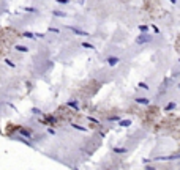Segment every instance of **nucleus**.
Listing matches in <instances>:
<instances>
[{"label": "nucleus", "mask_w": 180, "mask_h": 170, "mask_svg": "<svg viewBox=\"0 0 180 170\" xmlns=\"http://www.w3.org/2000/svg\"><path fill=\"white\" fill-rule=\"evenodd\" d=\"M49 30H51V32H52V33H59V28H52V27H51V28H49Z\"/></svg>", "instance_id": "obj_23"}, {"label": "nucleus", "mask_w": 180, "mask_h": 170, "mask_svg": "<svg viewBox=\"0 0 180 170\" xmlns=\"http://www.w3.org/2000/svg\"><path fill=\"white\" fill-rule=\"evenodd\" d=\"M90 121H93V123H100V121L96 120V118H93V117H90Z\"/></svg>", "instance_id": "obj_24"}, {"label": "nucleus", "mask_w": 180, "mask_h": 170, "mask_svg": "<svg viewBox=\"0 0 180 170\" xmlns=\"http://www.w3.org/2000/svg\"><path fill=\"white\" fill-rule=\"evenodd\" d=\"M22 135H25V137H30V135H32V132H30V131H22Z\"/></svg>", "instance_id": "obj_20"}, {"label": "nucleus", "mask_w": 180, "mask_h": 170, "mask_svg": "<svg viewBox=\"0 0 180 170\" xmlns=\"http://www.w3.org/2000/svg\"><path fill=\"white\" fill-rule=\"evenodd\" d=\"M5 63H6V65H8V66H11V68H14V63H13L11 60H8V58H6V60H5Z\"/></svg>", "instance_id": "obj_19"}, {"label": "nucleus", "mask_w": 180, "mask_h": 170, "mask_svg": "<svg viewBox=\"0 0 180 170\" xmlns=\"http://www.w3.org/2000/svg\"><path fill=\"white\" fill-rule=\"evenodd\" d=\"M52 14H54V16H57V18H65V16H66L63 11H59V10H54V11H52Z\"/></svg>", "instance_id": "obj_6"}, {"label": "nucleus", "mask_w": 180, "mask_h": 170, "mask_svg": "<svg viewBox=\"0 0 180 170\" xmlns=\"http://www.w3.org/2000/svg\"><path fill=\"white\" fill-rule=\"evenodd\" d=\"M179 88H180V84H179Z\"/></svg>", "instance_id": "obj_27"}, {"label": "nucleus", "mask_w": 180, "mask_h": 170, "mask_svg": "<svg viewBox=\"0 0 180 170\" xmlns=\"http://www.w3.org/2000/svg\"><path fill=\"white\" fill-rule=\"evenodd\" d=\"M19 140H21V142H22V143H25V145H27V147H33L32 143H30L29 140H25V139H19Z\"/></svg>", "instance_id": "obj_17"}, {"label": "nucleus", "mask_w": 180, "mask_h": 170, "mask_svg": "<svg viewBox=\"0 0 180 170\" xmlns=\"http://www.w3.org/2000/svg\"><path fill=\"white\" fill-rule=\"evenodd\" d=\"M114 153H119V154H122V153H126V148H119V147H114Z\"/></svg>", "instance_id": "obj_9"}, {"label": "nucleus", "mask_w": 180, "mask_h": 170, "mask_svg": "<svg viewBox=\"0 0 180 170\" xmlns=\"http://www.w3.org/2000/svg\"><path fill=\"white\" fill-rule=\"evenodd\" d=\"M136 42H138V44H145V42H152V36L145 35V33H141V36L136 38Z\"/></svg>", "instance_id": "obj_1"}, {"label": "nucleus", "mask_w": 180, "mask_h": 170, "mask_svg": "<svg viewBox=\"0 0 180 170\" xmlns=\"http://www.w3.org/2000/svg\"><path fill=\"white\" fill-rule=\"evenodd\" d=\"M147 30H149V27H147V25H139V32L147 33Z\"/></svg>", "instance_id": "obj_15"}, {"label": "nucleus", "mask_w": 180, "mask_h": 170, "mask_svg": "<svg viewBox=\"0 0 180 170\" xmlns=\"http://www.w3.org/2000/svg\"><path fill=\"white\" fill-rule=\"evenodd\" d=\"M139 87H141V88H144V90H149V85H147V84H144V82H141V84H139Z\"/></svg>", "instance_id": "obj_18"}, {"label": "nucleus", "mask_w": 180, "mask_h": 170, "mask_svg": "<svg viewBox=\"0 0 180 170\" xmlns=\"http://www.w3.org/2000/svg\"><path fill=\"white\" fill-rule=\"evenodd\" d=\"M119 123H120V126H125V128L131 125V121H130V120H120Z\"/></svg>", "instance_id": "obj_13"}, {"label": "nucleus", "mask_w": 180, "mask_h": 170, "mask_svg": "<svg viewBox=\"0 0 180 170\" xmlns=\"http://www.w3.org/2000/svg\"><path fill=\"white\" fill-rule=\"evenodd\" d=\"M35 36H38V38H44V35H43V33H35Z\"/></svg>", "instance_id": "obj_25"}, {"label": "nucleus", "mask_w": 180, "mask_h": 170, "mask_svg": "<svg viewBox=\"0 0 180 170\" xmlns=\"http://www.w3.org/2000/svg\"><path fill=\"white\" fill-rule=\"evenodd\" d=\"M152 28H153V32H155V33H160V30H158L156 25H152Z\"/></svg>", "instance_id": "obj_22"}, {"label": "nucleus", "mask_w": 180, "mask_h": 170, "mask_svg": "<svg viewBox=\"0 0 180 170\" xmlns=\"http://www.w3.org/2000/svg\"><path fill=\"white\" fill-rule=\"evenodd\" d=\"M22 36H25V38H30V40H33V38H35V33H32V32H24V33H22Z\"/></svg>", "instance_id": "obj_8"}, {"label": "nucleus", "mask_w": 180, "mask_h": 170, "mask_svg": "<svg viewBox=\"0 0 180 170\" xmlns=\"http://www.w3.org/2000/svg\"><path fill=\"white\" fill-rule=\"evenodd\" d=\"M71 126L74 128V129H78V131H87V128H84V126H81V125H76V123H71Z\"/></svg>", "instance_id": "obj_7"}, {"label": "nucleus", "mask_w": 180, "mask_h": 170, "mask_svg": "<svg viewBox=\"0 0 180 170\" xmlns=\"http://www.w3.org/2000/svg\"><path fill=\"white\" fill-rule=\"evenodd\" d=\"M14 49H18L19 52H27L29 47H25V46H14Z\"/></svg>", "instance_id": "obj_12"}, {"label": "nucleus", "mask_w": 180, "mask_h": 170, "mask_svg": "<svg viewBox=\"0 0 180 170\" xmlns=\"http://www.w3.org/2000/svg\"><path fill=\"white\" fill-rule=\"evenodd\" d=\"M136 103H139V104H144V106H147L150 101L147 99V98H136Z\"/></svg>", "instance_id": "obj_5"}, {"label": "nucleus", "mask_w": 180, "mask_h": 170, "mask_svg": "<svg viewBox=\"0 0 180 170\" xmlns=\"http://www.w3.org/2000/svg\"><path fill=\"white\" fill-rule=\"evenodd\" d=\"M66 106H68V107H73L74 110H78V109H79V104L76 103V101H68V103H66Z\"/></svg>", "instance_id": "obj_4"}, {"label": "nucleus", "mask_w": 180, "mask_h": 170, "mask_svg": "<svg viewBox=\"0 0 180 170\" xmlns=\"http://www.w3.org/2000/svg\"><path fill=\"white\" fill-rule=\"evenodd\" d=\"M25 11H29V13H36V8H33V6H27V8H25Z\"/></svg>", "instance_id": "obj_16"}, {"label": "nucleus", "mask_w": 180, "mask_h": 170, "mask_svg": "<svg viewBox=\"0 0 180 170\" xmlns=\"http://www.w3.org/2000/svg\"><path fill=\"white\" fill-rule=\"evenodd\" d=\"M153 161H171V156H158Z\"/></svg>", "instance_id": "obj_11"}, {"label": "nucleus", "mask_w": 180, "mask_h": 170, "mask_svg": "<svg viewBox=\"0 0 180 170\" xmlns=\"http://www.w3.org/2000/svg\"><path fill=\"white\" fill-rule=\"evenodd\" d=\"M81 46H82L84 49H95V46H92V44H90V42H87V41H85V42H82Z\"/></svg>", "instance_id": "obj_10"}, {"label": "nucleus", "mask_w": 180, "mask_h": 170, "mask_svg": "<svg viewBox=\"0 0 180 170\" xmlns=\"http://www.w3.org/2000/svg\"><path fill=\"white\" fill-rule=\"evenodd\" d=\"M108 63H109V66H115L119 63V58L115 55H111V57H108Z\"/></svg>", "instance_id": "obj_3"}, {"label": "nucleus", "mask_w": 180, "mask_h": 170, "mask_svg": "<svg viewBox=\"0 0 180 170\" xmlns=\"http://www.w3.org/2000/svg\"><path fill=\"white\" fill-rule=\"evenodd\" d=\"M166 110H174L175 109V103H169V104H166Z\"/></svg>", "instance_id": "obj_14"}, {"label": "nucleus", "mask_w": 180, "mask_h": 170, "mask_svg": "<svg viewBox=\"0 0 180 170\" xmlns=\"http://www.w3.org/2000/svg\"><path fill=\"white\" fill-rule=\"evenodd\" d=\"M179 63H180V58H179Z\"/></svg>", "instance_id": "obj_28"}, {"label": "nucleus", "mask_w": 180, "mask_h": 170, "mask_svg": "<svg viewBox=\"0 0 180 170\" xmlns=\"http://www.w3.org/2000/svg\"><path fill=\"white\" fill-rule=\"evenodd\" d=\"M68 30H71L74 35H81V36H89L90 33H87V32H84V30H79V28H76V27H66Z\"/></svg>", "instance_id": "obj_2"}, {"label": "nucleus", "mask_w": 180, "mask_h": 170, "mask_svg": "<svg viewBox=\"0 0 180 170\" xmlns=\"http://www.w3.org/2000/svg\"><path fill=\"white\" fill-rule=\"evenodd\" d=\"M169 2H171V3H175V2H177V0H169Z\"/></svg>", "instance_id": "obj_26"}, {"label": "nucleus", "mask_w": 180, "mask_h": 170, "mask_svg": "<svg viewBox=\"0 0 180 170\" xmlns=\"http://www.w3.org/2000/svg\"><path fill=\"white\" fill-rule=\"evenodd\" d=\"M55 2L60 3V5H66V3H68V0H55Z\"/></svg>", "instance_id": "obj_21"}]
</instances>
